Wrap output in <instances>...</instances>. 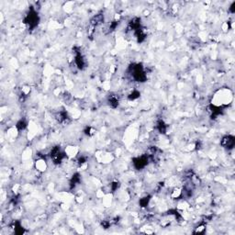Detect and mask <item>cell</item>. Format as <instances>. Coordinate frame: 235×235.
I'll return each mask as SVG.
<instances>
[{"instance_id":"cell-13","label":"cell","mask_w":235,"mask_h":235,"mask_svg":"<svg viewBox=\"0 0 235 235\" xmlns=\"http://www.w3.org/2000/svg\"><path fill=\"white\" fill-rule=\"evenodd\" d=\"M110 186H111V190L114 192V191H116L117 188H119V187H120V183H119V182H113Z\"/></svg>"},{"instance_id":"cell-7","label":"cell","mask_w":235,"mask_h":235,"mask_svg":"<svg viewBox=\"0 0 235 235\" xmlns=\"http://www.w3.org/2000/svg\"><path fill=\"white\" fill-rule=\"evenodd\" d=\"M156 128H157V130H158V131L160 133H162V134H165L166 133L167 126H166V124L164 123V120H158L157 125H156Z\"/></svg>"},{"instance_id":"cell-9","label":"cell","mask_w":235,"mask_h":235,"mask_svg":"<svg viewBox=\"0 0 235 235\" xmlns=\"http://www.w3.org/2000/svg\"><path fill=\"white\" fill-rule=\"evenodd\" d=\"M109 104L111 108L113 109H116L117 106L120 104V101H119V98H117L116 95H109Z\"/></svg>"},{"instance_id":"cell-5","label":"cell","mask_w":235,"mask_h":235,"mask_svg":"<svg viewBox=\"0 0 235 235\" xmlns=\"http://www.w3.org/2000/svg\"><path fill=\"white\" fill-rule=\"evenodd\" d=\"M74 62H76V65L78 69L83 70L85 67V61L84 56L82 55L81 51H76V57H74Z\"/></svg>"},{"instance_id":"cell-14","label":"cell","mask_w":235,"mask_h":235,"mask_svg":"<svg viewBox=\"0 0 235 235\" xmlns=\"http://www.w3.org/2000/svg\"><path fill=\"white\" fill-rule=\"evenodd\" d=\"M91 131H92V128L91 127H87V128H85V130H84V134L90 136V135H92Z\"/></svg>"},{"instance_id":"cell-3","label":"cell","mask_w":235,"mask_h":235,"mask_svg":"<svg viewBox=\"0 0 235 235\" xmlns=\"http://www.w3.org/2000/svg\"><path fill=\"white\" fill-rule=\"evenodd\" d=\"M148 162H149V157H148V155H142L140 157L133 158V160H132V164H133L134 167L137 170H142V169H143L148 164Z\"/></svg>"},{"instance_id":"cell-1","label":"cell","mask_w":235,"mask_h":235,"mask_svg":"<svg viewBox=\"0 0 235 235\" xmlns=\"http://www.w3.org/2000/svg\"><path fill=\"white\" fill-rule=\"evenodd\" d=\"M130 72L132 78L136 82H145L147 79V76L143 70V66L142 63H136L130 66Z\"/></svg>"},{"instance_id":"cell-10","label":"cell","mask_w":235,"mask_h":235,"mask_svg":"<svg viewBox=\"0 0 235 235\" xmlns=\"http://www.w3.org/2000/svg\"><path fill=\"white\" fill-rule=\"evenodd\" d=\"M16 128L18 130V131H24L26 128H27V122L24 120H20L17 125H16Z\"/></svg>"},{"instance_id":"cell-4","label":"cell","mask_w":235,"mask_h":235,"mask_svg":"<svg viewBox=\"0 0 235 235\" xmlns=\"http://www.w3.org/2000/svg\"><path fill=\"white\" fill-rule=\"evenodd\" d=\"M234 143H235V138L232 136V135H227V136H224L222 138V140L220 142V144L226 149H232L234 147Z\"/></svg>"},{"instance_id":"cell-8","label":"cell","mask_w":235,"mask_h":235,"mask_svg":"<svg viewBox=\"0 0 235 235\" xmlns=\"http://www.w3.org/2000/svg\"><path fill=\"white\" fill-rule=\"evenodd\" d=\"M104 21V16L102 14H98V15H95L92 20H91V24L93 26H98V24L102 23Z\"/></svg>"},{"instance_id":"cell-2","label":"cell","mask_w":235,"mask_h":235,"mask_svg":"<svg viewBox=\"0 0 235 235\" xmlns=\"http://www.w3.org/2000/svg\"><path fill=\"white\" fill-rule=\"evenodd\" d=\"M39 22H40V18H39L37 11L34 9L33 7H30L28 14L26 15L24 18V23L29 26L30 30H32L38 26Z\"/></svg>"},{"instance_id":"cell-11","label":"cell","mask_w":235,"mask_h":235,"mask_svg":"<svg viewBox=\"0 0 235 235\" xmlns=\"http://www.w3.org/2000/svg\"><path fill=\"white\" fill-rule=\"evenodd\" d=\"M140 95H141V93L139 92L138 90H133V91L129 95V97H128V98H129L130 100H135V99H137L138 98H140Z\"/></svg>"},{"instance_id":"cell-12","label":"cell","mask_w":235,"mask_h":235,"mask_svg":"<svg viewBox=\"0 0 235 235\" xmlns=\"http://www.w3.org/2000/svg\"><path fill=\"white\" fill-rule=\"evenodd\" d=\"M150 199H151V197L150 196L141 198V200H140V205H141V207L145 208L149 204V201H150Z\"/></svg>"},{"instance_id":"cell-15","label":"cell","mask_w":235,"mask_h":235,"mask_svg":"<svg viewBox=\"0 0 235 235\" xmlns=\"http://www.w3.org/2000/svg\"><path fill=\"white\" fill-rule=\"evenodd\" d=\"M229 10H230V12H231V14H234V13H235V2H233V3L231 4V6L230 7Z\"/></svg>"},{"instance_id":"cell-6","label":"cell","mask_w":235,"mask_h":235,"mask_svg":"<svg viewBox=\"0 0 235 235\" xmlns=\"http://www.w3.org/2000/svg\"><path fill=\"white\" fill-rule=\"evenodd\" d=\"M80 181H81V176H80V175H79L78 173L74 174V175L73 176L71 181H70V188H71V189L74 188V187H76L80 183Z\"/></svg>"},{"instance_id":"cell-16","label":"cell","mask_w":235,"mask_h":235,"mask_svg":"<svg viewBox=\"0 0 235 235\" xmlns=\"http://www.w3.org/2000/svg\"><path fill=\"white\" fill-rule=\"evenodd\" d=\"M85 162H87V159H85L84 157H80V158H79V160H78V164H79L80 165L84 164Z\"/></svg>"}]
</instances>
